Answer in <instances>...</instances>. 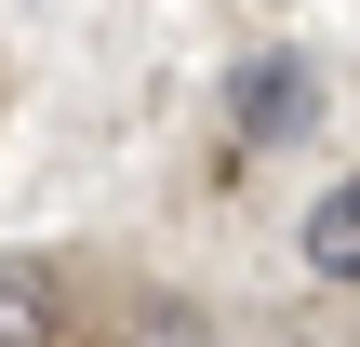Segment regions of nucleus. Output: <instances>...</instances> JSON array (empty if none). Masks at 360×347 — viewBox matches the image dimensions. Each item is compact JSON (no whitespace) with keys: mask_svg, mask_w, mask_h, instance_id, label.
Returning a JSON list of instances; mask_svg holds the SVG:
<instances>
[{"mask_svg":"<svg viewBox=\"0 0 360 347\" xmlns=\"http://www.w3.org/2000/svg\"><path fill=\"white\" fill-rule=\"evenodd\" d=\"M321 120V80H307V53H254L240 80H227V147H294Z\"/></svg>","mask_w":360,"mask_h":347,"instance_id":"1","label":"nucleus"},{"mask_svg":"<svg viewBox=\"0 0 360 347\" xmlns=\"http://www.w3.org/2000/svg\"><path fill=\"white\" fill-rule=\"evenodd\" d=\"M0 347H67V281H53V254H0Z\"/></svg>","mask_w":360,"mask_h":347,"instance_id":"2","label":"nucleus"},{"mask_svg":"<svg viewBox=\"0 0 360 347\" xmlns=\"http://www.w3.org/2000/svg\"><path fill=\"white\" fill-rule=\"evenodd\" d=\"M294 254H307V281H334V294H360V174L307 201V227H294Z\"/></svg>","mask_w":360,"mask_h":347,"instance_id":"3","label":"nucleus"}]
</instances>
